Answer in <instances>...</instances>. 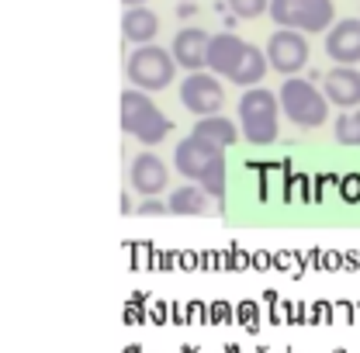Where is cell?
I'll return each instance as SVG.
<instances>
[{
    "label": "cell",
    "instance_id": "1",
    "mask_svg": "<svg viewBox=\"0 0 360 353\" xmlns=\"http://www.w3.org/2000/svg\"><path fill=\"white\" fill-rule=\"evenodd\" d=\"M174 163L187 180L201 184L212 198H222L225 194V149L219 146H208L205 139L191 132L187 139L177 142V153H174Z\"/></svg>",
    "mask_w": 360,
    "mask_h": 353
},
{
    "label": "cell",
    "instance_id": "2",
    "mask_svg": "<svg viewBox=\"0 0 360 353\" xmlns=\"http://www.w3.org/2000/svg\"><path fill=\"white\" fill-rule=\"evenodd\" d=\"M118 125L125 135H135L142 146H156L170 135V118L153 104L146 90L129 87L118 101Z\"/></svg>",
    "mask_w": 360,
    "mask_h": 353
},
{
    "label": "cell",
    "instance_id": "3",
    "mask_svg": "<svg viewBox=\"0 0 360 353\" xmlns=\"http://www.w3.org/2000/svg\"><path fill=\"white\" fill-rule=\"evenodd\" d=\"M239 132L250 146H270L281 129V101L267 87H246L239 97Z\"/></svg>",
    "mask_w": 360,
    "mask_h": 353
},
{
    "label": "cell",
    "instance_id": "4",
    "mask_svg": "<svg viewBox=\"0 0 360 353\" xmlns=\"http://www.w3.org/2000/svg\"><path fill=\"white\" fill-rule=\"evenodd\" d=\"M277 101L281 115H288V122L298 129H319L329 118V97L302 77H288L277 90Z\"/></svg>",
    "mask_w": 360,
    "mask_h": 353
},
{
    "label": "cell",
    "instance_id": "5",
    "mask_svg": "<svg viewBox=\"0 0 360 353\" xmlns=\"http://www.w3.org/2000/svg\"><path fill=\"white\" fill-rule=\"evenodd\" d=\"M129 84L146 94H156V90H167L174 84V73H177V59L170 49H160L156 42L139 45L132 56H129Z\"/></svg>",
    "mask_w": 360,
    "mask_h": 353
},
{
    "label": "cell",
    "instance_id": "6",
    "mask_svg": "<svg viewBox=\"0 0 360 353\" xmlns=\"http://www.w3.org/2000/svg\"><path fill=\"white\" fill-rule=\"evenodd\" d=\"M270 18L281 28H298L305 35L329 32L336 25V4L333 0H270Z\"/></svg>",
    "mask_w": 360,
    "mask_h": 353
},
{
    "label": "cell",
    "instance_id": "7",
    "mask_svg": "<svg viewBox=\"0 0 360 353\" xmlns=\"http://www.w3.org/2000/svg\"><path fill=\"white\" fill-rule=\"evenodd\" d=\"M180 104L194 115V118H205V115H222L225 108V87L219 84V77L212 70H191L180 84Z\"/></svg>",
    "mask_w": 360,
    "mask_h": 353
},
{
    "label": "cell",
    "instance_id": "8",
    "mask_svg": "<svg viewBox=\"0 0 360 353\" xmlns=\"http://www.w3.org/2000/svg\"><path fill=\"white\" fill-rule=\"evenodd\" d=\"M267 63L270 70H277V73H284V77H298L305 66H309V39H305V32H298V28H277L274 35H270L267 42Z\"/></svg>",
    "mask_w": 360,
    "mask_h": 353
},
{
    "label": "cell",
    "instance_id": "9",
    "mask_svg": "<svg viewBox=\"0 0 360 353\" xmlns=\"http://www.w3.org/2000/svg\"><path fill=\"white\" fill-rule=\"evenodd\" d=\"M246 49H250V42H243V39H239V35H232V32H219V35H212L205 70H212L215 77L232 80V73L239 70V63H243Z\"/></svg>",
    "mask_w": 360,
    "mask_h": 353
},
{
    "label": "cell",
    "instance_id": "10",
    "mask_svg": "<svg viewBox=\"0 0 360 353\" xmlns=\"http://www.w3.org/2000/svg\"><path fill=\"white\" fill-rule=\"evenodd\" d=\"M326 56L336 66H357L360 63V21L357 18L336 21L326 32Z\"/></svg>",
    "mask_w": 360,
    "mask_h": 353
},
{
    "label": "cell",
    "instance_id": "11",
    "mask_svg": "<svg viewBox=\"0 0 360 353\" xmlns=\"http://www.w3.org/2000/svg\"><path fill=\"white\" fill-rule=\"evenodd\" d=\"M129 176H132V187L142 198H156L170 184V170H167V163L156 153H139L132 160V174Z\"/></svg>",
    "mask_w": 360,
    "mask_h": 353
},
{
    "label": "cell",
    "instance_id": "12",
    "mask_svg": "<svg viewBox=\"0 0 360 353\" xmlns=\"http://www.w3.org/2000/svg\"><path fill=\"white\" fill-rule=\"evenodd\" d=\"M322 94L336 108H347V111L360 108V70H354V66H333L322 77Z\"/></svg>",
    "mask_w": 360,
    "mask_h": 353
},
{
    "label": "cell",
    "instance_id": "13",
    "mask_svg": "<svg viewBox=\"0 0 360 353\" xmlns=\"http://www.w3.org/2000/svg\"><path fill=\"white\" fill-rule=\"evenodd\" d=\"M208 42H212V35L205 32V28H180L177 35H174V45H170V52H174V59H177V66H184L187 73L191 70H205V59H208Z\"/></svg>",
    "mask_w": 360,
    "mask_h": 353
},
{
    "label": "cell",
    "instance_id": "14",
    "mask_svg": "<svg viewBox=\"0 0 360 353\" xmlns=\"http://www.w3.org/2000/svg\"><path fill=\"white\" fill-rule=\"evenodd\" d=\"M122 35L135 45H146L153 42L156 35H160V18L146 7V4H139V7H129L125 11V18H122Z\"/></svg>",
    "mask_w": 360,
    "mask_h": 353
},
{
    "label": "cell",
    "instance_id": "15",
    "mask_svg": "<svg viewBox=\"0 0 360 353\" xmlns=\"http://www.w3.org/2000/svg\"><path fill=\"white\" fill-rule=\"evenodd\" d=\"M194 135L205 139L208 146H219V149H229L236 139H243L239 125H236L232 118H225V115H205V118H198Z\"/></svg>",
    "mask_w": 360,
    "mask_h": 353
},
{
    "label": "cell",
    "instance_id": "16",
    "mask_svg": "<svg viewBox=\"0 0 360 353\" xmlns=\"http://www.w3.org/2000/svg\"><path fill=\"white\" fill-rule=\"evenodd\" d=\"M208 198H212V194H208L201 184H187V187L170 191L167 208H170L174 215H201V212H208Z\"/></svg>",
    "mask_w": 360,
    "mask_h": 353
},
{
    "label": "cell",
    "instance_id": "17",
    "mask_svg": "<svg viewBox=\"0 0 360 353\" xmlns=\"http://www.w3.org/2000/svg\"><path fill=\"white\" fill-rule=\"evenodd\" d=\"M267 70H270L267 52H260L257 45H250L246 56H243V63H239V70L232 73V84H239V87H260V80L267 77Z\"/></svg>",
    "mask_w": 360,
    "mask_h": 353
},
{
    "label": "cell",
    "instance_id": "18",
    "mask_svg": "<svg viewBox=\"0 0 360 353\" xmlns=\"http://www.w3.org/2000/svg\"><path fill=\"white\" fill-rule=\"evenodd\" d=\"M333 135H336L340 146H360V108L343 111L333 125Z\"/></svg>",
    "mask_w": 360,
    "mask_h": 353
},
{
    "label": "cell",
    "instance_id": "19",
    "mask_svg": "<svg viewBox=\"0 0 360 353\" xmlns=\"http://www.w3.org/2000/svg\"><path fill=\"white\" fill-rule=\"evenodd\" d=\"M225 4L236 18H260L264 11H270V0H225Z\"/></svg>",
    "mask_w": 360,
    "mask_h": 353
},
{
    "label": "cell",
    "instance_id": "20",
    "mask_svg": "<svg viewBox=\"0 0 360 353\" xmlns=\"http://www.w3.org/2000/svg\"><path fill=\"white\" fill-rule=\"evenodd\" d=\"M163 212H170L163 201H156V198H146L142 205H139V215H163Z\"/></svg>",
    "mask_w": 360,
    "mask_h": 353
},
{
    "label": "cell",
    "instance_id": "21",
    "mask_svg": "<svg viewBox=\"0 0 360 353\" xmlns=\"http://www.w3.org/2000/svg\"><path fill=\"white\" fill-rule=\"evenodd\" d=\"M122 4H129V7H139V4H146V0H122Z\"/></svg>",
    "mask_w": 360,
    "mask_h": 353
}]
</instances>
